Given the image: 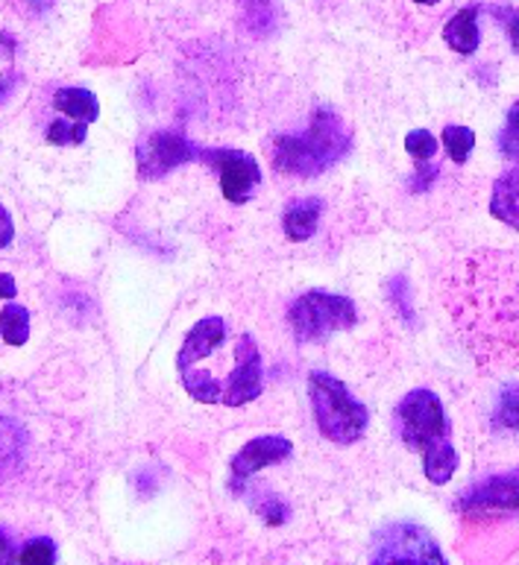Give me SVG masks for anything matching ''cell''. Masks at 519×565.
Segmentation results:
<instances>
[{"label":"cell","instance_id":"1","mask_svg":"<svg viewBox=\"0 0 519 565\" xmlns=\"http://www.w3.org/2000/svg\"><path fill=\"white\" fill-rule=\"evenodd\" d=\"M349 150H352V136L341 118L335 111L320 109L315 111L308 129L273 141V164L290 177H320L324 170L347 159Z\"/></svg>","mask_w":519,"mask_h":565},{"label":"cell","instance_id":"2","mask_svg":"<svg viewBox=\"0 0 519 565\" xmlns=\"http://www.w3.org/2000/svg\"><path fill=\"white\" fill-rule=\"evenodd\" d=\"M308 396H311V411L315 423L329 443L338 446H352L356 439L364 437L370 414L347 390L343 381H338L329 372H311L308 375Z\"/></svg>","mask_w":519,"mask_h":565},{"label":"cell","instance_id":"3","mask_svg":"<svg viewBox=\"0 0 519 565\" xmlns=\"http://www.w3.org/2000/svg\"><path fill=\"white\" fill-rule=\"evenodd\" d=\"M356 320V302L326 290H308L288 308V322L299 343H320L329 334L352 329Z\"/></svg>","mask_w":519,"mask_h":565},{"label":"cell","instance_id":"4","mask_svg":"<svg viewBox=\"0 0 519 565\" xmlns=\"http://www.w3.org/2000/svg\"><path fill=\"white\" fill-rule=\"evenodd\" d=\"M396 425H400L402 443L420 457L452 446L449 423L443 414L441 398L434 396L432 390H411L396 407Z\"/></svg>","mask_w":519,"mask_h":565},{"label":"cell","instance_id":"5","mask_svg":"<svg viewBox=\"0 0 519 565\" xmlns=\"http://www.w3.org/2000/svg\"><path fill=\"white\" fill-rule=\"evenodd\" d=\"M197 159L209 164L212 170H218L221 177V191L226 196V203L244 205L253 200L256 188L262 185V168L258 161L244 150H223V147H200V156Z\"/></svg>","mask_w":519,"mask_h":565},{"label":"cell","instance_id":"6","mask_svg":"<svg viewBox=\"0 0 519 565\" xmlns=\"http://www.w3.org/2000/svg\"><path fill=\"white\" fill-rule=\"evenodd\" d=\"M373 563H443L441 548L423 527L409 522L391 524L375 536Z\"/></svg>","mask_w":519,"mask_h":565},{"label":"cell","instance_id":"7","mask_svg":"<svg viewBox=\"0 0 519 565\" xmlns=\"http://www.w3.org/2000/svg\"><path fill=\"white\" fill-rule=\"evenodd\" d=\"M200 156V147L188 141L179 132H153V136L141 138L136 150L138 159V177L141 179H162L165 173L182 168L188 161Z\"/></svg>","mask_w":519,"mask_h":565},{"label":"cell","instance_id":"8","mask_svg":"<svg viewBox=\"0 0 519 565\" xmlns=\"http://www.w3.org/2000/svg\"><path fill=\"white\" fill-rule=\"evenodd\" d=\"M262 352H258L256 340L250 334H241L235 354H232V370L223 381V405H250L253 398L262 396Z\"/></svg>","mask_w":519,"mask_h":565},{"label":"cell","instance_id":"9","mask_svg":"<svg viewBox=\"0 0 519 565\" xmlns=\"http://www.w3.org/2000/svg\"><path fill=\"white\" fill-rule=\"evenodd\" d=\"M460 513H519V472L478 483L458 501Z\"/></svg>","mask_w":519,"mask_h":565},{"label":"cell","instance_id":"10","mask_svg":"<svg viewBox=\"0 0 519 565\" xmlns=\"http://www.w3.org/2000/svg\"><path fill=\"white\" fill-rule=\"evenodd\" d=\"M294 451L290 439L285 437H256L232 457V490H241L244 483L267 466L285 463Z\"/></svg>","mask_w":519,"mask_h":565},{"label":"cell","instance_id":"11","mask_svg":"<svg viewBox=\"0 0 519 565\" xmlns=\"http://www.w3.org/2000/svg\"><path fill=\"white\" fill-rule=\"evenodd\" d=\"M226 343V320L223 317H203L194 322V329L186 334V343L179 349L177 370H188L203 363L205 358H212L218 349Z\"/></svg>","mask_w":519,"mask_h":565},{"label":"cell","instance_id":"12","mask_svg":"<svg viewBox=\"0 0 519 565\" xmlns=\"http://www.w3.org/2000/svg\"><path fill=\"white\" fill-rule=\"evenodd\" d=\"M320 217H324V203L317 196H303V200H294V203L285 209L282 214V228L290 241H308V237L317 235V226H320Z\"/></svg>","mask_w":519,"mask_h":565},{"label":"cell","instance_id":"13","mask_svg":"<svg viewBox=\"0 0 519 565\" xmlns=\"http://www.w3.org/2000/svg\"><path fill=\"white\" fill-rule=\"evenodd\" d=\"M478 12L481 7H464L449 18V24L443 26V39L452 51L476 53L481 35H478Z\"/></svg>","mask_w":519,"mask_h":565},{"label":"cell","instance_id":"14","mask_svg":"<svg viewBox=\"0 0 519 565\" xmlns=\"http://www.w3.org/2000/svg\"><path fill=\"white\" fill-rule=\"evenodd\" d=\"M490 212H494L496 220H502V223L519 232V168H511L496 179Z\"/></svg>","mask_w":519,"mask_h":565},{"label":"cell","instance_id":"15","mask_svg":"<svg viewBox=\"0 0 519 565\" xmlns=\"http://www.w3.org/2000/svg\"><path fill=\"white\" fill-rule=\"evenodd\" d=\"M53 109L62 111L65 118L83 120V124H94L100 115L97 97L88 88H60L53 97Z\"/></svg>","mask_w":519,"mask_h":565},{"label":"cell","instance_id":"16","mask_svg":"<svg viewBox=\"0 0 519 565\" xmlns=\"http://www.w3.org/2000/svg\"><path fill=\"white\" fill-rule=\"evenodd\" d=\"M0 334H3L9 347H24L27 340H30V311H27L24 305H15L12 299H9V305H3Z\"/></svg>","mask_w":519,"mask_h":565},{"label":"cell","instance_id":"17","mask_svg":"<svg viewBox=\"0 0 519 565\" xmlns=\"http://www.w3.org/2000/svg\"><path fill=\"white\" fill-rule=\"evenodd\" d=\"M443 147L449 152V159L455 164H464L469 159V152L476 147V136L469 127H446L443 129Z\"/></svg>","mask_w":519,"mask_h":565},{"label":"cell","instance_id":"18","mask_svg":"<svg viewBox=\"0 0 519 565\" xmlns=\"http://www.w3.org/2000/svg\"><path fill=\"white\" fill-rule=\"evenodd\" d=\"M88 124H71V120L60 118V120H53L51 127H47V141L56 143V147H68V143H83L86 141L88 136Z\"/></svg>","mask_w":519,"mask_h":565},{"label":"cell","instance_id":"19","mask_svg":"<svg viewBox=\"0 0 519 565\" xmlns=\"http://www.w3.org/2000/svg\"><path fill=\"white\" fill-rule=\"evenodd\" d=\"M499 152L508 161H519V100L511 106L502 132H499Z\"/></svg>","mask_w":519,"mask_h":565},{"label":"cell","instance_id":"20","mask_svg":"<svg viewBox=\"0 0 519 565\" xmlns=\"http://www.w3.org/2000/svg\"><path fill=\"white\" fill-rule=\"evenodd\" d=\"M405 150L414 161H428L437 152V141L428 129H411L405 136Z\"/></svg>","mask_w":519,"mask_h":565},{"label":"cell","instance_id":"21","mask_svg":"<svg viewBox=\"0 0 519 565\" xmlns=\"http://www.w3.org/2000/svg\"><path fill=\"white\" fill-rule=\"evenodd\" d=\"M496 423L502 428H519V384H511L499 398L496 407Z\"/></svg>","mask_w":519,"mask_h":565},{"label":"cell","instance_id":"22","mask_svg":"<svg viewBox=\"0 0 519 565\" xmlns=\"http://www.w3.org/2000/svg\"><path fill=\"white\" fill-rule=\"evenodd\" d=\"M18 563H33V565L56 563V545H53L51 540L27 542L24 548L18 551Z\"/></svg>","mask_w":519,"mask_h":565},{"label":"cell","instance_id":"23","mask_svg":"<svg viewBox=\"0 0 519 565\" xmlns=\"http://www.w3.org/2000/svg\"><path fill=\"white\" fill-rule=\"evenodd\" d=\"M481 9L490 12V15L505 26V33H508V39H511L513 44V51L519 53V9L513 7H481Z\"/></svg>","mask_w":519,"mask_h":565},{"label":"cell","instance_id":"24","mask_svg":"<svg viewBox=\"0 0 519 565\" xmlns=\"http://www.w3.org/2000/svg\"><path fill=\"white\" fill-rule=\"evenodd\" d=\"M434 179H437V168L432 164V168H428V173H426V161H420L417 173H414V179H411V188H414V191H426Z\"/></svg>","mask_w":519,"mask_h":565},{"label":"cell","instance_id":"25","mask_svg":"<svg viewBox=\"0 0 519 565\" xmlns=\"http://www.w3.org/2000/svg\"><path fill=\"white\" fill-rule=\"evenodd\" d=\"M9 425L0 423V472L9 466V457H15V443H9L7 434H9Z\"/></svg>","mask_w":519,"mask_h":565},{"label":"cell","instance_id":"26","mask_svg":"<svg viewBox=\"0 0 519 565\" xmlns=\"http://www.w3.org/2000/svg\"><path fill=\"white\" fill-rule=\"evenodd\" d=\"M7 559H18L15 542H12V533L7 527H0V563H7Z\"/></svg>","mask_w":519,"mask_h":565},{"label":"cell","instance_id":"27","mask_svg":"<svg viewBox=\"0 0 519 565\" xmlns=\"http://www.w3.org/2000/svg\"><path fill=\"white\" fill-rule=\"evenodd\" d=\"M12 235H15V226H12V217L9 212L0 205V249L12 244Z\"/></svg>","mask_w":519,"mask_h":565},{"label":"cell","instance_id":"28","mask_svg":"<svg viewBox=\"0 0 519 565\" xmlns=\"http://www.w3.org/2000/svg\"><path fill=\"white\" fill-rule=\"evenodd\" d=\"M18 285L9 273H0V299H15Z\"/></svg>","mask_w":519,"mask_h":565},{"label":"cell","instance_id":"29","mask_svg":"<svg viewBox=\"0 0 519 565\" xmlns=\"http://www.w3.org/2000/svg\"><path fill=\"white\" fill-rule=\"evenodd\" d=\"M27 9H33V12H44V9L51 7L53 0H21Z\"/></svg>","mask_w":519,"mask_h":565},{"label":"cell","instance_id":"30","mask_svg":"<svg viewBox=\"0 0 519 565\" xmlns=\"http://www.w3.org/2000/svg\"><path fill=\"white\" fill-rule=\"evenodd\" d=\"M12 85H15V79H0V100H7V94L12 92Z\"/></svg>","mask_w":519,"mask_h":565},{"label":"cell","instance_id":"31","mask_svg":"<svg viewBox=\"0 0 519 565\" xmlns=\"http://www.w3.org/2000/svg\"><path fill=\"white\" fill-rule=\"evenodd\" d=\"M414 3H437V0H414Z\"/></svg>","mask_w":519,"mask_h":565}]
</instances>
